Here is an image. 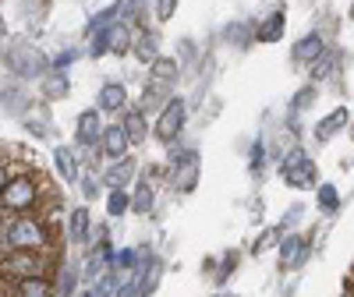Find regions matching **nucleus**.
I'll return each instance as SVG.
<instances>
[{
	"label": "nucleus",
	"mask_w": 354,
	"mask_h": 297,
	"mask_svg": "<svg viewBox=\"0 0 354 297\" xmlns=\"http://www.w3.org/2000/svg\"><path fill=\"white\" fill-rule=\"evenodd\" d=\"M4 248H18V251H46L50 248V233L39 220L32 216H18L4 227Z\"/></svg>",
	"instance_id": "obj_1"
},
{
	"label": "nucleus",
	"mask_w": 354,
	"mask_h": 297,
	"mask_svg": "<svg viewBox=\"0 0 354 297\" xmlns=\"http://www.w3.org/2000/svg\"><path fill=\"white\" fill-rule=\"evenodd\" d=\"M185 124H188V103H185L181 96H170V99H167V103L156 110V124H153V135H156V142L170 145V142H177V138H181Z\"/></svg>",
	"instance_id": "obj_2"
},
{
	"label": "nucleus",
	"mask_w": 354,
	"mask_h": 297,
	"mask_svg": "<svg viewBox=\"0 0 354 297\" xmlns=\"http://www.w3.org/2000/svg\"><path fill=\"white\" fill-rule=\"evenodd\" d=\"M36 202H39V188H36L32 177H15V181H8L4 191H0V205L11 213H28Z\"/></svg>",
	"instance_id": "obj_3"
},
{
	"label": "nucleus",
	"mask_w": 354,
	"mask_h": 297,
	"mask_svg": "<svg viewBox=\"0 0 354 297\" xmlns=\"http://www.w3.org/2000/svg\"><path fill=\"white\" fill-rule=\"evenodd\" d=\"M283 177H287V184L290 188H315V166L308 160L305 148H287V156H283Z\"/></svg>",
	"instance_id": "obj_4"
},
{
	"label": "nucleus",
	"mask_w": 354,
	"mask_h": 297,
	"mask_svg": "<svg viewBox=\"0 0 354 297\" xmlns=\"http://www.w3.org/2000/svg\"><path fill=\"white\" fill-rule=\"evenodd\" d=\"M198 153L195 148H185L181 156L174 153V163H170V177H174V188L177 191H195L198 184Z\"/></svg>",
	"instance_id": "obj_5"
},
{
	"label": "nucleus",
	"mask_w": 354,
	"mask_h": 297,
	"mask_svg": "<svg viewBox=\"0 0 354 297\" xmlns=\"http://www.w3.org/2000/svg\"><path fill=\"white\" fill-rule=\"evenodd\" d=\"M43 258H39V251H18V248H11V255L0 262V273L4 276H15V280H21V276H43Z\"/></svg>",
	"instance_id": "obj_6"
},
{
	"label": "nucleus",
	"mask_w": 354,
	"mask_h": 297,
	"mask_svg": "<svg viewBox=\"0 0 354 297\" xmlns=\"http://www.w3.org/2000/svg\"><path fill=\"white\" fill-rule=\"evenodd\" d=\"M103 135V113L100 110H82L78 121H75V142L82 148H96Z\"/></svg>",
	"instance_id": "obj_7"
},
{
	"label": "nucleus",
	"mask_w": 354,
	"mask_h": 297,
	"mask_svg": "<svg viewBox=\"0 0 354 297\" xmlns=\"http://www.w3.org/2000/svg\"><path fill=\"white\" fill-rule=\"evenodd\" d=\"M138 64H145L149 68L156 57H160V36L156 32H149V25H142V28H135L131 32V50H128Z\"/></svg>",
	"instance_id": "obj_8"
},
{
	"label": "nucleus",
	"mask_w": 354,
	"mask_h": 297,
	"mask_svg": "<svg viewBox=\"0 0 354 297\" xmlns=\"http://www.w3.org/2000/svg\"><path fill=\"white\" fill-rule=\"evenodd\" d=\"M283 25H287V11L283 8H273L270 15H266L252 28V39H259V43H280L283 39Z\"/></svg>",
	"instance_id": "obj_9"
},
{
	"label": "nucleus",
	"mask_w": 354,
	"mask_h": 297,
	"mask_svg": "<svg viewBox=\"0 0 354 297\" xmlns=\"http://www.w3.org/2000/svg\"><path fill=\"white\" fill-rule=\"evenodd\" d=\"M128 106V88L124 82H106L100 85V93H96V110L100 113H121Z\"/></svg>",
	"instance_id": "obj_10"
},
{
	"label": "nucleus",
	"mask_w": 354,
	"mask_h": 297,
	"mask_svg": "<svg viewBox=\"0 0 354 297\" xmlns=\"http://www.w3.org/2000/svg\"><path fill=\"white\" fill-rule=\"evenodd\" d=\"M100 148H103V153H106L110 160H121V156H128L131 142H128V135H124L121 121H117V124H103V135H100Z\"/></svg>",
	"instance_id": "obj_11"
},
{
	"label": "nucleus",
	"mask_w": 354,
	"mask_h": 297,
	"mask_svg": "<svg viewBox=\"0 0 354 297\" xmlns=\"http://www.w3.org/2000/svg\"><path fill=\"white\" fill-rule=\"evenodd\" d=\"M322 50H326V36H322V32H305L298 43L290 46V61L305 68L308 61H315V57H319Z\"/></svg>",
	"instance_id": "obj_12"
},
{
	"label": "nucleus",
	"mask_w": 354,
	"mask_h": 297,
	"mask_svg": "<svg viewBox=\"0 0 354 297\" xmlns=\"http://www.w3.org/2000/svg\"><path fill=\"white\" fill-rule=\"evenodd\" d=\"M131 32H135V28H131V25H124L121 18H117V21H110V25L103 28V39H106V53L128 57V50H131Z\"/></svg>",
	"instance_id": "obj_13"
},
{
	"label": "nucleus",
	"mask_w": 354,
	"mask_h": 297,
	"mask_svg": "<svg viewBox=\"0 0 354 297\" xmlns=\"http://www.w3.org/2000/svg\"><path fill=\"white\" fill-rule=\"evenodd\" d=\"M11 68H15V75H25V78H43L50 71V61L36 50H25L21 57H11Z\"/></svg>",
	"instance_id": "obj_14"
},
{
	"label": "nucleus",
	"mask_w": 354,
	"mask_h": 297,
	"mask_svg": "<svg viewBox=\"0 0 354 297\" xmlns=\"http://www.w3.org/2000/svg\"><path fill=\"white\" fill-rule=\"evenodd\" d=\"M135 160H128V156H121V160H110V166H106V173L100 177V181L106 184V188H128L131 184V177H135Z\"/></svg>",
	"instance_id": "obj_15"
},
{
	"label": "nucleus",
	"mask_w": 354,
	"mask_h": 297,
	"mask_svg": "<svg viewBox=\"0 0 354 297\" xmlns=\"http://www.w3.org/2000/svg\"><path fill=\"white\" fill-rule=\"evenodd\" d=\"M121 128H124V135H128L131 145H138V142L149 138V124H145V113H142L138 106H124V110H121Z\"/></svg>",
	"instance_id": "obj_16"
},
{
	"label": "nucleus",
	"mask_w": 354,
	"mask_h": 297,
	"mask_svg": "<svg viewBox=\"0 0 354 297\" xmlns=\"http://www.w3.org/2000/svg\"><path fill=\"white\" fill-rule=\"evenodd\" d=\"M117 18L131 28H142L149 21V0H117Z\"/></svg>",
	"instance_id": "obj_17"
},
{
	"label": "nucleus",
	"mask_w": 354,
	"mask_h": 297,
	"mask_svg": "<svg viewBox=\"0 0 354 297\" xmlns=\"http://www.w3.org/2000/svg\"><path fill=\"white\" fill-rule=\"evenodd\" d=\"M337 64H340V53H337L333 46H326V50L315 57V61L305 64V71H308V78H312V85H315V82H322V78H330V75L337 71Z\"/></svg>",
	"instance_id": "obj_18"
},
{
	"label": "nucleus",
	"mask_w": 354,
	"mask_h": 297,
	"mask_svg": "<svg viewBox=\"0 0 354 297\" xmlns=\"http://www.w3.org/2000/svg\"><path fill=\"white\" fill-rule=\"evenodd\" d=\"M347 124H351V110H347V106H337L333 113H326V117L315 124V138H319V142H330V138H333L340 128H347Z\"/></svg>",
	"instance_id": "obj_19"
},
{
	"label": "nucleus",
	"mask_w": 354,
	"mask_h": 297,
	"mask_svg": "<svg viewBox=\"0 0 354 297\" xmlns=\"http://www.w3.org/2000/svg\"><path fill=\"white\" fill-rule=\"evenodd\" d=\"M53 163H57V173L64 177V184H75L78 181V156H75V148L71 145H57L53 148Z\"/></svg>",
	"instance_id": "obj_20"
},
{
	"label": "nucleus",
	"mask_w": 354,
	"mask_h": 297,
	"mask_svg": "<svg viewBox=\"0 0 354 297\" xmlns=\"http://www.w3.org/2000/svg\"><path fill=\"white\" fill-rule=\"evenodd\" d=\"M174 96V85H163V82H149L145 85V93H142V103H138V110L142 113H156L167 99Z\"/></svg>",
	"instance_id": "obj_21"
},
{
	"label": "nucleus",
	"mask_w": 354,
	"mask_h": 297,
	"mask_svg": "<svg viewBox=\"0 0 354 297\" xmlns=\"http://www.w3.org/2000/svg\"><path fill=\"white\" fill-rule=\"evenodd\" d=\"M177 75H181V64L174 61V57H156V61L149 64V82H163V85H174Z\"/></svg>",
	"instance_id": "obj_22"
},
{
	"label": "nucleus",
	"mask_w": 354,
	"mask_h": 297,
	"mask_svg": "<svg viewBox=\"0 0 354 297\" xmlns=\"http://www.w3.org/2000/svg\"><path fill=\"white\" fill-rule=\"evenodd\" d=\"M18 297H53V287L46 276H21L18 280Z\"/></svg>",
	"instance_id": "obj_23"
},
{
	"label": "nucleus",
	"mask_w": 354,
	"mask_h": 297,
	"mask_svg": "<svg viewBox=\"0 0 354 297\" xmlns=\"http://www.w3.org/2000/svg\"><path fill=\"white\" fill-rule=\"evenodd\" d=\"M153 202H156V188H153L149 181H142V184L135 188V198H131V205H128V209H135L138 216H145V213L153 209Z\"/></svg>",
	"instance_id": "obj_24"
},
{
	"label": "nucleus",
	"mask_w": 354,
	"mask_h": 297,
	"mask_svg": "<svg viewBox=\"0 0 354 297\" xmlns=\"http://www.w3.org/2000/svg\"><path fill=\"white\" fill-rule=\"evenodd\" d=\"M128 205H131L128 188H110V195H106V216L110 220H121L128 213Z\"/></svg>",
	"instance_id": "obj_25"
},
{
	"label": "nucleus",
	"mask_w": 354,
	"mask_h": 297,
	"mask_svg": "<svg viewBox=\"0 0 354 297\" xmlns=\"http://www.w3.org/2000/svg\"><path fill=\"white\" fill-rule=\"evenodd\" d=\"M68 88H71L68 75H61V71H46V75H43V93H46V99L68 96Z\"/></svg>",
	"instance_id": "obj_26"
},
{
	"label": "nucleus",
	"mask_w": 354,
	"mask_h": 297,
	"mask_svg": "<svg viewBox=\"0 0 354 297\" xmlns=\"http://www.w3.org/2000/svg\"><path fill=\"white\" fill-rule=\"evenodd\" d=\"M88 223H93V216H88V209H75L71 213V237L78 245L88 241Z\"/></svg>",
	"instance_id": "obj_27"
},
{
	"label": "nucleus",
	"mask_w": 354,
	"mask_h": 297,
	"mask_svg": "<svg viewBox=\"0 0 354 297\" xmlns=\"http://www.w3.org/2000/svg\"><path fill=\"white\" fill-rule=\"evenodd\" d=\"M315 198H319V209L326 213V216H333V213L340 209V195H337L333 184H319V195H315Z\"/></svg>",
	"instance_id": "obj_28"
},
{
	"label": "nucleus",
	"mask_w": 354,
	"mask_h": 297,
	"mask_svg": "<svg viewBox=\"0 0 354 297\" xmlns=\"http://www.w3.org/2000/svg\"><path fill=\"white\" fill-rule=\"evenodd\" d=\"M110 21H117V0H113L110 8H103V11H96L93 18H88V25H85V32L93 36V32H100V28H106Z\"/></svg>",
	"instance_id": "obj_29"
},
{
	"label": "nucleus",
	"mask_w": 354,
	"mask_h": 297,
	"mask_svg": "<svg viewBox=\"0 0 354 297\" xmlns=\"http://www.w3.org/2000/svg\"><path fill=\"white\" fill-rule=\"evenodd\" d=\"M305 255V241L301 237H283V245H280V262L287 265V262H298Z\"/></svg>",
	"instance_id": "obj_30"
},
{
	"label": "nucleus",
	"mask_w": 354,
	"mask_h": 297,
	"mask_svg": "<svg viewBox=\"0 0 354 297\" xmlns=\"http://www.w3.org/2000/svg\"><path fill=\"white\" fill-rule=\"evenodd\" d=\"M227 39H234V43H238V46L245 50V46L252 43V25H248V21H238V25H230V28H227Z\"/></svg>",
	"instance_id": "obj_31"
},
{
	"label": "nucleus",
	"mask_w": 354,
	"mask_h": 297,
	"mask_svg": "<svg viewBox=\"0 0 354 297\" xmlns=\"http://www.w3.org/2000/svg\"><path fill=\"white\" fill-rule=\"evenodd\" d=\"M153 11H156V21H170L174 18V11H177V0H153Z\"/></svg>",
	"instance_id": "obj_32"
},
{
	"label": "nucleus",
	"mask_w": 354,
	"mask_h": 297,
	"mask_svg": "<svg viewBox=\"0 0 354 297\" xmlns=\"http://www.w3.org/2000/svg\"><path fill=\"white\" fill-rule=\"evenodd\" d=\"M82 195H85V198H100V195H103V181H100L96 173H88V177H85V188H82Z\"/></svg>",
	"instance_id": "obj_33"
},
{
	"label": "nucleus",
	"mask_w": 354,
	"mask_h": 297,
	"mask_svg": "<svg viewBox=\"0 0 354 297\" xmlns=\"http://www.w3.org/2000/svg\"><path fill=\"white\" fill-rule=\"evenodd\" d=\"M75 280H78L75 269H68V273L61 276V297H71V294H75Z\"/></svg>",
	"instance_id": "obj_34"
},
{
	"label": "nucleus",
	"mask_w": 354,
	"mask_h": 297,
	"mask_svg": "<svg viewBox=\"0 0 354 297\" xmlns=\"http://www.w3.org/2000/svg\"><path fill=\"white\" fill-rule=\"evenodd\" d=\"M312 93H315V88L308 85V88H301V93H298V96H294V113H301V110L308 106V99H312Z\"/></svg>",
	"instance_id": "obj_35"
},
{
	"label": "nucleus",
	"mask_w": 354,
	"mask_h": 297,
	"mask_svg": "<svg viewBox=\"0 0 354 297\" xmlns=\"http://www.w3.org/2000/svg\"><path fill=\"white\" fill-rule=\"evenodd\" d=\"M277 233H280V230H266V233L259 237V245H255V251H266V248H273L270 241H273V237H277Z\"/></svg>",
	"instance_id": "obj_36"
},
{
	"label": "nucleus",
	"mask_w": 354,
	"mask_h": 297,
	"mask_svg": "<svg viewBox=\"0 0 354 297\" xmlns=\"http://www.w3.org/2000/svg\"><path fill=\"white\" fill-rule=\"evenodd\" d=\"M8 181H11V170H8V163H0V191H4Z\"/></svg>",
	"instance_id": "obj_37"
},
{
	"label": "nucleus",
	"mask_w": 354,
	"mask_h": 297,
	"mask_svg": "<svg viewBox=\"0 0 354 297\" xmlns=\"http://www.w3.org/2000/svg\"><path fill=\"white\" fill-rule=\"evenodd\" d=\"M8 32V25H4V18H0V36H4Z\"/></svg>",
	"instance_id": "obj_38"
}]
</instances>
